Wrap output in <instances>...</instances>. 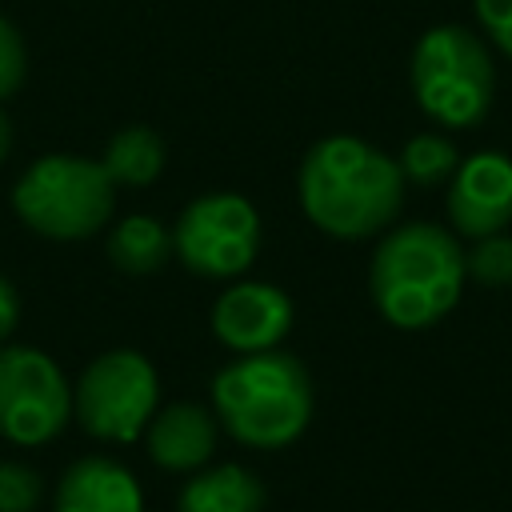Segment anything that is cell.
Segmentation results:
<instances>
[{"label":"cell","mask_w":512,"mask_h":512,"mask_svg":"<svg viewBox=\"0 0 512 512\" xmlns=\"http://www.w3.org/2000/svg\"><path fill=\"white\" fill-rule=\"evenodd\" d=\"M260 248V212L240 192L196 196L172 228V252L180 264L208 280L240 276Z\"/></svg>","instance_id":"ba28073f"},{"label":"cell","mask_w":512,"mask_h":512,"mask_svg":"<svg viewBox=\"0 0 512 512\" xmlns=\"http://www.w3.org/2000/svg\"><path fill=\"white\" fill-rule=\"evenodd\" d=\"M24 72H28L24 40H20L16 24L8 16H0V104L24 84Z\"/></svg>","instance_id":"d6986e66"},{"label":"cell","mask_w":512,"mask_h":512,"mask_svg":"<svg viewBox=\"0 0 512 512\" xmlns=\"http://www.w3.org/2000/svg\"><path fill=\"white\" fill-rule=\"evenodd\" d=\"M160 408V376L136 348H112L96 356L72 384V416L80 428L108 444H132L144 436Z\"/></svg>","instance_id":"8992f818"},{"label":"cell","mask_w":512,"mask_h":512,"mask_svg":"<svg viewBox=\"0 0 512 512\" xmlns=\"http://www.w3.org/2000/svg\"><path fill=\"white\" fill-rule=\"evenodd\" d=\"M212 412L248 448H288L312 420V376L280 348L236 356L212 376Z\"/></svg>","instance_id":"3957f363"},{"label":"cell","mask_w":512,"mask_h":512,"mask_svg":"<svg viewBox=\"0 0 512 512\" xmlns=\"http://www.w3.org/2000/svg\"><path fill=\"white\" fill-rule=\"evenodd\" d=\"M176 512H264V480L244 464H204L184 480Z\"/></svg>","instance_id":"4fadbf2b"},{"label":"cell","mask_w":512,"mask_h":512,"mask_svg":"<svg viewBox=\"0 0 512 512\" xmlns=\"http://www.w3.org/2000/svg\"><path fill=\"white\" fill-rule=\"evenodd\" d=\"M300 208L336 240H368L392 228L404 208L396 156L360 136H324L300 160Z\"/></svg>","instance_id":"6da1fadb"},{"label":"cell","mask_w":512,"mask_h":512,"mask_svg":"<svg viewBox=\"0 0 512 512\" xmlns=\"http://www.w3.org/2000/svg\"><path fill=\"white\" fill-rule=\"evenodd\" d=\"M104 172L112 176V184H128V188H144L152 184L160 172H164V140L144 128V124H132V128H120L108 148H104Z\"/></svg>","instance_id":"9a60e30c"},{"label":"cell","mask_w":512,"mask_h":512,"mask_svg":"<svg viewBox=\"0 0 512 512\" xmlns=\"http://www.w3.org/2000/svg\"><path fill=\"white\" fill-rule=\"evenodd\" d=\"M8 148H12V124H8V116H4V108H0V164H4Z\"/></svg>","instance_id":"7402d4cb"},{"label":"cell","mask_w":512,"mask_h":512,"mask_svg":"<svg viewBox=\"0 0 512 512\" xmlns=\"http://www.w3.org/2000/svg\"><path fill=\"white\" fill-rule=\"evenodd\" d=\"M44 496L40 476L20 460H0V512H36Z\"/></svg>","instance_id":"ac0fdd59"},{"label":"cell","mask_w":512,"mask_h":512,"mask_svg":"<svg viewBox=\"0 0 512 512\" xmlns=\"http://www.w3.org/2000/svg\"><path fill=\"white\" fill-rule=\"evenodd\" d=\"M168 256H172V236L164 232V224L156 216L132 212V216L116 220L108 232V260L128 276H148V272L164 268Z\"/></svg>","instance_id":"5bb4252c"},{"label":"cell","mask_w":512,"mask_h":512,"mask_svg":"<svg viewBox=\"0 0 512 512\" xmlns=\"http://www.w3.org/2000/svg\"><path fill=\"white\" fill-rule=\"evenodd\" d=\"M72 420V384L60 364L28 344H0V436L40 448Z\"/></svg>","instance_id":"52a82bcc"},{"label":"cell","mask_w":512,"mask_h":512,"mask_svg":"<svg viewBox=\"0 0 512 512\" xmlns=\"http://www.w3.org/2000/svg\"><path fill=\"white\" fill-rule=\"evenodd\" d=\"M396 164H400L404 184L432 188V184L452 180V172H456V164H460V152H456V144H452L448 136H440V132H420V136H412V140L400 148Z\"/></svg>","instance_id":"2e32d148"},{"label":"cell","mask_w":512,"mask_h":512,"mask_svg":"<svg viewBox=\"0 0 512 512\" xmlns=\"http://www.w3.org/2000/svg\"><path fill=\"white\" fill-rule=\"evenodd\" d=\"M464 276V248L456 232L412 220L380 236L368 268V292L392 328L416 332L432 328L456 308Z\"/></svg>","instance_id":"7a4b0ae2"},{"label":"cell","mask_w":512,"mask_h":512,"mask_svg":"<svg viewBox=\"0 0 512 512\" xmlns=\"http://www.w3.org/2000/svg\"><path fill=\"white\" fill-rule=\"evenodd\" d=\"M52 512H144L140 480L112 456H80L64 468Z\"/></svg>","instance_id":"7c38bea8"},{"label":"cell","mask_w":512,"mask_h":512,"mask_svg":"<svg viewBox=\"0 0 512 512\" xmlns=\"http://www.w3.org/2000/svg\"><path fill=\"white\" fill-rule=\"evenodd\" d=\"M292 328V300L268 280H240L212 304V336L236 356L272 352Z\"/></svg>","instance_id":"30bf717a"},{"label":"cell","mask_w":512,"mask_h":512,"mask_svg":"<svg viewBox=\"0 0 512 512\" xmlns=\"http://www.w3.org/2000/svg\"><path fill=\"white\" fill-rule=\"evenodd\" d=\"M464 272L488 288H504L512 284V236L496 232L472 244V252H464Z\"/></svg>","instance_id":"e0dca14e"},{"label":"cell","mask_w":512,"mask_h":512,"mask_svg":"<svg viewBox=\"0 0 512 512\" xmlns=\"http://www.w3.org/2000/svg\"><path fill=\"white\" fill-rule=\"evenodd\" d=\"M20 324V296L12 288L8 276H0V344H8V336L16 332Z\"/></svg>","instance_id":"44dd1931"},{"label":"cell","mask_w":512,"mask_h":512,"mask_svg":"<svg viewBox=\"0 0 512 512\" xmlns=\"http://www.w3.org/2000/svg\"><path fill=\"white\" fill-rule=\"evenodd\" d=\"M472 8L484 36L496 44V52L512 60V0H472Z\"/></svg>","instance_id":"ffe728a7"},{"label":"cell","mask_w":512,"mask_h":512,"mask_svg":"<svg viewBox=\"0 0 512 512\" xmlns=\"http://www.w3.org/2000/svg\"><path fill=\"white\" fill-rule=\"evenodd\" d=\"M448 220L456 236L484 240L512 224V156L472 152L448 180Z\"/></svg>","instance_id":"9c48e42d"},{"label":"cell","mask_w":512,"mask_h":512,"mask_svg":"<svg viewBox=\"0 0 512 512\" xmlns=\"http://www.w3.org/2000/svg\"><path fill=\"white\" fill-rule=\"evenodd\" d=\"M16 216L48 240H88L116 208V184L100 160L88 156H40L12 188Z\"/></svg>","instance_id":"5b68a950"},{"label":"cell","mask_w":512,"mask_h":512,"mask_svg":"<svg viewBox=\"0 0 512 512\" xmlns=\"http://www.w3.org/2000/svg\"><path fill=\"white\" fill-rule=\"evenodd\" d=\"M412 96L440 128H472L496 96V64L488 44L460 28L436 24L412 48Z\"/></svg>","instance_id":"277c9868"},{"label":"cell","mask_w":512,"mask_h":512,"mask_svg":"<svg viewBox=\"0 0 512 512\" xmlns=\"http://www.w3.org/2000/svg\"><path fill=\"white\" fill-rule=\"evenodd\" d=\"M140 440H144V452L156 468L192 476L204 464H212L216 440H220V420L204 404L176 400V404L156 408V416L148 420Z\"/></svg>","instance_id":"8fae6325"}]
</instances>
